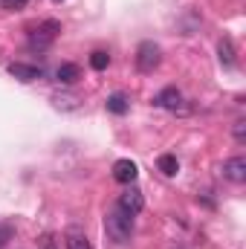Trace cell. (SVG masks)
Segmentation results:
<instances>
[{"instance_id":"cell-1","label":"cell","mask_w":246,"mask_h":249,"mask_svg":"<svg viewBox=\"0 0 246 249\" xmlns=\"http://www.w3.org/2000/svg\"><path fill=\"white\" fill-rule=\"evenodd\" d=\"M105 232H107V238L113 241V244H127L130 238H133V214L130 212H124V209H110L107 212V217H105Z\"/></svg>"},{"instance_id":"cell-2","label":"cell","mask_w":246,"mask_h":249,"mask_svg":"<svg viewBox=\"0 0 246 249\" xmlns=\"http://www.w3.org/2000/svg\"><path fill=\"white\" fill-rule=\"evenodd\" d=\"M58 32H61L58 20H41L35 29H29V50H38V53L50 50L53 41L58 38Z\"/></svg>"},{"instance_id":"cell-3","label":"cell","mask_w":246,"mask_h":249,"mask_svg":"<svg viewBox=\"0 0 246 249\" xmlns=\"http://www.w3.org/2000/svg\"><path fill=\"white\" fill-rule=\"evenodd\" d=\"M159 64H162V50H159V44L142 41V44L136 47V70H139V72H154Z\"/></svg>"},{"instance_id":"cell-4","label":"cell","mask_w":246,"mask_h":249,"mask_svg":"<svg viewBox=\"0 0 246 249\" xmlns=\"http://www.w3.org/2000/svg\"><path fill=\"white\" fill-rule=\"evenodd\" d=\"M119 209H124V212H130V214H139L142 209H145V197H142V191L136 186H127L119 194V203H116Z\"/></svg>"},{"instance_id":"cell-5","label":"cell","mask_w":246,"mask_h":249,"mask_svg":"<svg viewBox=\"0 0 246 249\" xmlns=\"http://www.w3.org/2000/svg\"><path fill=\"white\" fill-rule=\"evenodd\" d=\"M154 105L157 107H162V110H183V93L177 90V87H165V90H159L157 96H154Z\"/></svg>"},{"instance_id":"cell-6","label":"cell","mask_w":246,"mask_h":249,"mask_svg":"<svg viewBox=\"0 0 246 249\" xmlns=\"http://www.w3.org/2000/svg\"><path fill=\"white\" fill-rule=\"evenodd\" d=\"M9 75L12 78H18V81H38V78H44V70L41 67H35V64H23V61H12L9 64Z\"/></svg>"},{"instance_id":"cell-7","label":"cell","mask_w":246,"mask_h":249,"mask_svg":"<svg viewBox=\"0 0 246 249\" xmlns=\"http://www.w3.org/2000/svg\"><path fill=\"white\" fill-rule=\"evenodd\" d=\"M223 177L229 183H246V157H229L223 162Z\"/></svg>"},{"instance_id":"cell-8","label":"cell","mask_w":246,"mask_h":249,"mask_svg":"<svg viewBox=\"0 0 246 249\" xmlns=\"http://www.w3.org/2000/svg\"><path fill=\"white\" fill-rule=\"evenodd\" d=\"M136 174H139V168H136L133 160H116V162H113V180H116V183L130 186V183L136 180Z\"/></svg>"},{"instance_id":"cell-9","label":"cell","mask_w":246,"mask_h":249,"mask_svg":"<svg viewBox=\"0 0 246 249\" xmlns=\"http://www.w3.org/2000/svg\"><path fill=\"white\" fill-rule=\"evenodd\" d=\"M217 58H220V64H223L226 70H232V67L238 64V53H235V41H232L229 35H223V38L217 41Z\"/></svg>"},{"instance_id":"cell-10","label":"cell","mask_w":246,"mask_h":249,"mask_svg":"<svg viewBox=\"0 0 246 249\" xmlns=\"http://www.w3.org/2000/svg\"><path fill=\"white\" fill-rule=\"evenodd\" d=\"M64 244H67V249H93L90 238H87L84 229H78V226H70V229L64 232Z\"/></svg>"},{"instance_id":"cell-11","label":"cell","mask_w":246,"mask_h":249,"mask_svg":"<svg viewBox=\"0 0 246 249\" xmlns=\"http://www.w3.org/2000/svg\"><path fill=\"white\" fill-rule=\"evenodd\" d=\"M55 78H58L61 84H75V81L81 78V67H78V64H61V67L55 70Z\"/></svg>"},{"instance_id":"cell-12","label":"cell","mask_w":246,"mask_h":249,"mask_svg":"<svg viewBox=\"0 0 246 249\" xmlns=\"http://www.w3.org/2000/svg\"><path fill=\"white\" fill-rule=\"evenodd\" d=\"M53 105H55L58 110H78V107H81V99L72 96V93H55V96H53Z\"/></svg>"},{"instance_id":"cell-13","label":"cell","mask_w":246,"mask_h":249,"mask_svg":"<svg viewBox=\"0 0 246 249\" xmlns=\"http://www.w3.org/2000/svg\"><path fill=\"white\" fill-rule=\"evenodd\" d=\"M157 168H159L165 177H174V174L180 171V162H177V157H174V154H162V157L157 160Z\"/></svg>"},{"instance_id":"cell-14","label":"cell","mask_w":246,"mask_h":249,"mask_svg":"<svg viewBox=\"0 0 246 249\" xmlns=\"http://www.w3.org/2000/svg\"><path fill=\"white\" fill-rule=\"evenodd\" d=\"M127 107H130V102H127V96H124V93H113V96L107 99V110H110V113H116V116H124V113H127Z\"/></svg>"},{"instance_id":"cell-15","label":"cell","mask_w":246,"mask_h":249,"mask_svg":"<svg viewBox=\"0 0 246 249\" xmlns=\"http://www.w3.org/2000/svg\"><path fill=\"white\" fill-rule=\"evenodd\" d=\"M107 64H110V55L102 53V50H96V53L90 55V67H93V70H107Z\"/></svg>"},{"instance_id":"cell-16","label":"cell","mask_w":246,"mask_h":249,"mask_svg":"<svg viewBox=\"0 0 246 249\" xmlns=\"http://www.w3.org/2000/svg\"><path fill=\"white\" fill-rule=\"evenodd\" d=\"M12 235H15V229H12L9 223H0V249L12 241Z\"/></svg>"},{"instance_id":"cell-17","label":"cell","mask_w":246,"mask_h":249,"mask_svg":"<svg viewBox=\"0 0 246 249\" xmlns=\"http://www.w3.org/2000/svg\"><path fill=\"white\" fill-rule=\"evenodd\" d=\"M232 133H235V142H238V145H244V142H246V122H244V119H241V122H235V130H232Z\"/></svg>"},{"instance_id":"cell-18","label":"cell","mask_w":246,"mask_h":249,"mask_svg":"<svg viewBox=\"0 0 246 249\" xmlns=\"http://www.w3.org/2000/svg\"><path fill=\"white\" fill-rule=\"evenodd\" d=\"M0 3H3V9H9V12H20V9H26L29 0H0Z\"/></svg>"},{"instance_id":"cell-19","label":"cell","mask_w":246,"mask_h":249,"mask_svg":"<svg viewBox=\"0 0 246 249\" xmlns=\"http://www.w3.org/2000/svg\"><path fill=\"white\" fill-rule=\"evenodd\" d=\"M44 249H58V244L53 238H44Z\"/></svg>"},{"instance_id":"cell-20","label":"cell","mask_w":246,"mask_h":249,"mask_svg":"<svg viewBox=\"0 0 246 249\" xmlns=\"http://www.w3.org/2000/svg\"><path fill=\"white\" fill-rule=\"evenodd\" d=\"M55 3H64V0H55Z\"/></svg>"}]
</instances>
